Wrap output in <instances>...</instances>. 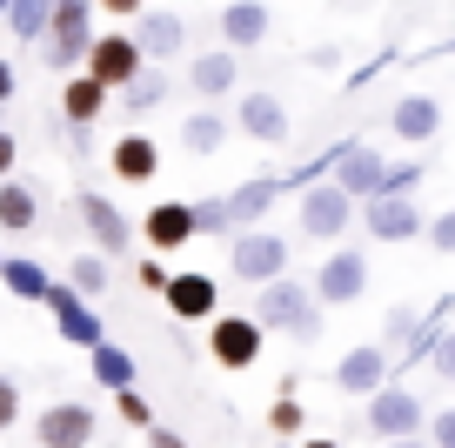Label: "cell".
<instances>
[{
    "mask_svg": "<svg viewBox=\"0 0 455 448\" xmlns=\"http://www.w3.org/2000/svg\"><path fill=\"white\" fill-rule=\"evenodd\" d=\"M60 0H14V14H7V28L20 34V41H47V20H54Z\"/></svg>",
    "mask_w": 455,
    "mask_h": 448,
    "instance_id": "obj_29",
    "label": "cell"
},
{
    "mask_svg": "<svg viewBox=\"0 0 455 448\" xmlns=\"http://www.w3.org/2000/svg\"><path fill=\"white\" fill-rule=\"evenodd\" d=\"M74 208H81V221H87V235H94V248L108 254V261H121V254L134 248V221L121 208H114L108 195H94V188H81V201H74Z\"/></svg>",
    "mask_w": 455,
    "mask_h": 448,
    "instance_id": "obj_10",
    "label": "cell"
},
{
    "mask_svg": "<svg viewBox=\"0 0 455 448\" xmlns=\"http://www.w3.org/2000/svg\"><path fill=\"white\" fill-rule=\"evenodd\" d=\"M161 301H168L174 322H214V308H221V288H214V275L188 268V275H174V288L161 294Z\"/></svg>",
    "mask_w": 455,
    "mask_h": 448,
    "instance_id": "obj_15",
    "label": "cell"
},
{
    "mask_svg": "<svg viewBox=\"0 0 455 448\" xmlns=\"http://www.w3.org/2000/svg\"><path fill=\"white\" fill-rule=\"evenodd\" d=\"M428 368H435L442 381H455V328H449V335L435 341V355H428Z\"/></svg>",
    "mask_w": 455,
    "mask_h": 448,
    "instance_id": "obj_39",
    "label": "cell"
},
{
    "mask_svg": "<svg viewBox=\"0 0 455 448\" xmlns=\"http://www.w3.org/2000/svg\"><path fill=\"white\" fill-rule=\"evenodd\" d=\"M268 428H275V435H301V402H295V388H282V402L268 408Z\"/></svg>",
    "mask_w": 455,
    "mask_h": 448,
    "instance_id": "obj_34",
    "label": "cell"
},
{
    "mask_svg": "<svg viewBox=\"0 0 455 448\" xmlns=\"http://www.w3.org/2000/svg\"><path fill=\"white\" fill-rule=\"evenodd\" d=\"M7 14H14V0H0V20H7Z\"/></svg>",
    "mask_w": 455,
    "mask_h": 448,
    "instance_id": "obj_48",
    "label": "cell"
},
{
    "mask_svg": "<svg viewBox=\"0 0 455 448\" xmlns=\"http://www.w3.org/2000/svg\"><path fill=\"white\" fill-rule=\"evenodd\" d=\"M268 7H261V0H228L221 7V41L228 47H261L268 41Z\"/></svg>",
    "mask_w": 455,
    "mask_h": 448,
    "instance_id": "obj_21",
    "label": "cell"
},
{
    "mask_svg": "<svg viewBox=\"0 0 455 448\" xmlns=\"http://www.w3.org/2000/svg\"><path fill=\"white\" fill-rule=\"evenodd\" d=\"M14 155H20V148H14V134H7V127H0V181H7V174H14Z\"/></svg>",
    "mask_w": 455,
    "mask_h": 448,
    "instance_id": "obj_43",
    "label": "cell"
},
{
    "mask_svg": "<svg viewBox=\"0 0 455 448\" xmlns=\"http://www.w3.org/2000/svg\"><path fill=\"white\" fill-rule=\"evenodd\" d=\"M422 421H428L422 395H409L402 381H388V388L369 402V435H382V442H415V435H422Z\"/></svg>",
    "mask_w": 455,
    "mask_h": 448,
    "instance_id": "obj_6",
    "label": "cell"
},
{
    "mask_svg": "<svg viewBox=\"0 0 455 448\" xmlns=\"http://www.w3.org/2000/svg\"><path fill=\"white\" fill-rule=\"evenodd\" d=\"M295 448H341V442H328V435H308V442H295Z\"/></svg>",
    "mask_w": 455,
    "mask_h": 448,
    "instance_id": "obj_46",
    "label": "cell"
},
{
    "mask_svg": "<svg viewBox=\"0 0 455 448\" xmlns=\"http://www.w3.org/2000/svg\"><path fill=\"white\" fill-rule=\"evenodd\" d=\"M108 100H114V87H100L94 74H74V81L60 87V114H68V127H94Z\"/></svg>",
    "mask_w": 455,
    "mask_h": 448,
    "instance_id": "obj_23",
    "label": "cell"
},
{
    "mask_svg": "<svg viewBox=\"0 0 455 448\" xmlns=\"http://www.w3.org/2000/svg\"><path fill=\"white\" fill-rule=\"evenodd\" d=\"M34 221H41L34 188H28V181H0V228H7V235H28Z\"/></svg>",
    "mask_w": 455,
    "mask_h": 448,
    "instance_id": "obj_27",
    "label": "cell"
},
{
    "mask_svg": "<svg viewBox=\"0 0 455 448\" xmlns=\"http://www.w3.org/2000/svg\"><path fill=\"white\" fill-rule=\"evenodd\" d=\"M335 388H341V395H369V402H375V395L388 388V348H375V341L348 348V355L335 362Z\"/></svg>",
    "mask_w": 455,
    "mask_h": 448,
    "instance_id": "obj_14",
    "label": "cell"
},
{
    "mask_svg": "<svg viewBox=\"0 0 455 448\" xmlns=\"http://www.w3.org/2000/svg\"><path fill=\"white\" fill-rule=\"evenodd\" d=\"M0 268H7V254H0Z\"/></svg>",
    "mask_w": 455,
    "mask_h": 448,
    "instance_id": "obj_49",
    "label": "cell"
},
{
    "mask_svg": "<svg viewBox=\"0 0 455 448\" xmlns=\"http://www.w3.org/2000/svg\"><path fill=\"white\" fill-rule=\"evenodd\" d=\"M87 375H94V388H108V395H128L141 368H134V355L121 348V341H108V348H94V355H87Z\"/></svg>",
    "mask_w": 455,
    "mask_h": 448,
    "instance_id": "obj_25",
    "label": "cell"
},
{
    "mask_svg": "<svg viewBox=\"0 0 455 448\" xmlns=\"http://www.w3.org/2000/svg\"><path fill=\"white\" fill-rule=\"evenodd\" d=\"M68 281H74L81 294H100V288H108V254H74Z\"/></svg>",
    "mask_w": 455,
    "mask_h": 448,
    "instance_id": "obj_32",
    "label": "cell"
},
{
    "mask_svg": "<svg viewBox=\"0 0 455 448\" xmlns=\"http://www.w3.org/2000/svg\"><path fill=\"white\" fill-rule=\"evenodd\" d=\"M14 87H20V81H14V68H7V60H0V108H7V100H14Z\"/></svg>",
    "mask_w": 455,
    "mask_h": 448,
    "instance_id": "obj_45",
    "label": "cell"
},
{
    "mask_svg": "<svg viewBox=\"0 0 455 448\" xmlns=\"http://www.w3.org/2000/svg\"><path fill=\"white\" fill-rule=\"evenodd\" d=\"M14 421H20V381L0 375V428H14Z\"/></svg>",
    "mask_w": 455,
    "mask_h": 448,
    "instance_id": "obj_38",
    "label": "cell"
},
{
    "mask_svg": "<svg viewBox=\"0 0 455 448\" xmlns=\"http://www.w3.org/2000/svg\"><path fill=\"white\" fill-rule=\"evenodd\" d=\"M195 235H201V221H195V201H155V208H148V221H141V241H148L155 254L188 248Z\"/></svg>",
    "mask_w": 455,
    "mask_h": 448,
    "instance_id": "obj_13",
    "label": "cell"
},
{
    "mask_svg": "<svg viewBox=\"0 0 455 448\" xmlns=\"http://www.w3.org/2000/svg\"><path fill=\"white\" fill-rule=\"evenodd\" d=\"M0 288L14 294V301H41V308H47V294H54V275H47L41 261H28V254H7V268H0Z\"/></svg>",
    "mask_w": 455,
    "mask_h": 448,
    "instance_id": "obj_24",
    "label": "cell"
},
{
    "mask_svg": "<svg viewBox=\"0 0 455 448\" xmlns=\"http://www.w3.org/2000/svg\"><path fill=\"white\" fill-rule=\"evenodd\" d=\"M87 74H94L100 87H114V94H128V87L148 74V54H141L134 34H100L94 54H87Z\"/></svg>",
    "mask_w": 455,
    "mask_h": 448,
    "instance_id": "obj_4",
    "label": "cell"
},
{
    "mask_svg": "<svg viewBox=\"0 0 455 448\" xmlns=\"http://www.w3.org/2000/svg\"><path fill=\"white\" fill-rule=\"evenodd\" d=\"M148 448H188V442L174 428H148Z\"/></svg>",
    "mask_w": 455,
    "mask_h": 448,
    "instance_id": "obj_44",
    "label": "cell"
},
{
    "mask_svg": "<svg viewBox=\"0 0 455 448\" xmlns=\"http://www.w3.org/2000/svg\"><path fill=\"white\" fill-rule=\"evenodd\" d=\"M134 281H141L148 294H168V288H174V275H168V261H161V254H148V261L134 268Z\"/></svg>",
    "mask_w": 455,
    "mask_h": 448,
    "instance_id": "obj_36",
    "label": "cell"
},
{
    "mask_svg": "<svg viewBox=\"0 0 455 448\" xmlns=\"http://www.w3.org/2000/svg\"><path fill=\"white\" fill-rule=\"evenodd\" d=\"M34 442L41 448H87L94 442V408L87 402H47L34 421Z\"/></svg>",
    "mask_w": 455,
    "mask_h": 448,
    "instance_id": "obj_11",
    "label": "cell"
},
{
    "mask_svg": "<svg viewBox=\"0 0 455 448\" xmlns=\"http://www.w3.org/2000/svg\"><path fill=\"white\" fill-rule=\"evenodd\" d=\"M362 288H369V254L355 248H335L315 268V301L322 308H348V301H362Z\"/></svg>",
    "mask_w": 455,
    "mask_h": 448,
    "instance_id": "obj_8",
    "label": "cell"
},
{
    "mask_svg": "<svg viewBox=\"0 0 455 448\" xmlns=\"http://www.w3.org/2000/svg\"><path fill=\"white\" fill-rule=\"evenodd\" d=\"M261 335H268V328H261L255 315H214L208 322V355L221 368H255L261 362Z\"/></svg>",
    "mask_w": 455,
    "mask_h": 448,
    "instance_id": "obj_7",
    "label": "cell"
},
{
    "mask_svg": "<svg viewBox=\"0 0 455 448\" xmlns=\"http://www.w3.org/2000/svg\"><path fill=\"white\" fill-rule=\"evenodd\" d=\"M235 127L255 140H288V108L275 94H242V108H235Z\"/></svg>",
    "mask_w": 455,
    "mask_h": 448,
    "instance_id": "obj_22",
    "label": "cell"
},
{
    "mask_svg": "<svg viewBox=\"0 0 455 448\" xmlns=\"http://www.w3.org/2000/svg\"><path fill=\"white\" fill-rule=\"evenodd\" d=\"M195 221H201V235H242V228H235V208H228V195H201L195 201Z\"/></svg>",
    "mask_w": 455,
    "mask_h": 448,
    "instance_id": "obj_30",
    "label": "cell"
},
{
    "mask_svg": "<svg viewBox=\"0 0 455 448\" xmlns=\"http://www.w3.org/2000/svg\"><path fill=\"white\" fill-rule=\"evenodd\" d=\"M134 41H141V54L161 68V60H174V54L188 47V20H181V14H168V7H155V14H141Z\"/></svg>",
    "mask_w": 455,
    "mask_h": 448,
    "instance_id": "obj_18",
    "label": "cell"
},
{
    "mask_svg": "<svg viewBox=\"0 0 455 448\" xmlns=\"http://www.w3.org/2000/svg\"><path fill=\"white\" fill-rule=\"evenodd\" d=\"M315 308H322V301H315V281H268V288H255V308H248V315H255L261 328L301 335Z\"/></svg>",
    "mask_w": 455,
    "mask_h": 448,
    "instance_id": "obj_2",
    "label": "cell"
},
{
    "mask_svg": "<svg viewBox=\"0 0 455 448\" xmlns=\"http://www.w3.org/2000/svg\"><path fill=\"white\" fill-rule=\"evenodd\" d=\"M235 81H242V68H235V54H228V47H214V54H195V68H188V87H195L201 100L228 94Z\"/></svg>",
    "mask_w": 455,
    "mask_h": 448,
    "instance_id": "obj_26",
    "label": "cell"
},
{
    "mask_svg": "<svg viewBox=\"0 0 455 448\" xmlns=\"http://www.w3.org/2000/svg\"><path fill=\"white\" fill-rule=\"evenodd\" d=\"M388 168H395V161H382V148L348 140V155H341V168H335V188H341V195H355V201H375L388 188Z\"/></svg>",
    "mask_w": 455,
    "mask_h": 448,
    "instance_id": "obj_12",
    "label": "cell"
},
{
    "mask_svg": "<svg viewBox=\"0 0 455 448\" xmlns=\"http://www.w3.org/2000/svg\"><path fill=\"white\" fill-rule=\"evenodd\" d=\"M348 221H355V195H341L335 181H315L301 195V235L335 241V235H348Z\"/></svg>",
    "mask_w": 455,
    "mask_h": 448,
    "instance_id": "obj_9",
    "label": "cell"
},
{
    "mask_svg": "<svg viewBox=\"0 0 455 448\" xmlns=\"http://www.w3.org/2000/svg\"><path fill=\"white\" fill-rule=\"evenodd\" d=\"M114 408H121V421H128V428H155V408H148V395H114Z\"/></svg>",
    "mask_w": 455,
    "mask_h": 448,
    "instance_id": "obj_35",
    "label": "cell"
},
{
    "mask_svg": "<svg viewBox=\"0 0 455 448\" xmlns=\"http://www.w3.org/2000/svg\"><path fill=\"white\" fill-rule=\"evenodd\" d=\"M388 448H435V442H422V435H415V442H388Z\"/></svg>",
    "mask_w": 455,
    "mask_h": 448,
    "instance_id": "obj_47",
    "label": "cell"
},
{
    "mask_svg": "<svg viewBox=\"0 0 455 448\" xmlns=\"http://www.w3.org/2000/svg\"><path fill=\"white\" fill-rule=\"evenodd\" d=\"M141 7L148 0H100V14H114V20H141Z\"/></svg>",
    "mask_w": 455,
    "mask_h": 448,
    "instance_id": "obj_42",
    "label": "cell"
},
{
    "mask_svg": "<svg viewBox=\"0 0 455 448\" xmlns=\"http://www.w3.org/2000/svg\"><path fill=\"white\" fill-rule=\"evenodd\" d=\"M221 140H228V121L214 108H201V114H188V121H181V148H188V155H214Z\"/></svg>",
    "mask_w": 455,
    "mask_h": 448,
    "instance_id": "obj_28",
    "label": "cell"
},
{
    "mask_svg": "<svg viewBox=\"0 0 455 448\" xmlns=\"http://www.w3.org/2000/svg\"><path fill=\"white\" fill-rule=\"evenodd\" d=\"M47 315H54L60 341H74V348H108V328H100V315L87 308V294L74 288V281H54V294H47Z\"/></svg>",
    "mask_w": 455,
    "mask_h": 448,
    "instance_id": "obj_5",
    "label": "cell"
},
{
    "mask_svg": "<svg viewBox=\"0 0 455 448\" xmlns=\"http://www.w3.org/2000/svg\"><path fill=\"white\" fill-rule=\"evenodd\" d=\"M108 168L121 174V181H155L161 174V148H155V134H121L108 148Z\"/></svg>",
    "mask_w": 455,
    "mask_h": 448,
    "instance_id": "obj_19",
    "label": "cell"
},
{
    "mask_svg": "<svg viewBox=\"0 0 455 448\" xmlns=\"http://www.w3.org/2000/svg\"><path fill=\"white\" fill-rule=\"evenodd\" d=\"M428 442H435V448H455V408L428 415Z\"/></svg>",
    "mask_w": 455,
    "mask_h": 448,
    "instance_id": "obj_41",
    "label": "cell"
},
{
    "mask_svg": "<svg viewBox=\"0 0 455 448\" xmlns=\"http://www.w3.org/2000/svg\"><path fill=\"white\" fill-rule=\"evenodd\" d=\"M228 261H235V275H242V281L268 288V281H288V241L268 235V228H248V235L228 241Z\"/></svg>",
    "mask_w": 455,
    "mask_h": 448,
    "instance_id": "obj_3",
    "label": "cell"
},
{
    "mask_svg": "<svg viewBox=\"0 0 455 448\" xmlns=\"http://www.w3.org/2000/svg\"><path fill=\"white\" fill-rule=\"evenodd\" d=\"M415 335H422L415 308H395V315H388V341H415Z\"/></svg>",
    "mask_w": 455,
    "mask_h": 448,
    "instance_id": "obj_40",
    "label": "cell"
},
{
    "mask_svg": "<svg viewBox=\"0 0 455 448\" xmlns=\"http://www.w3.org/2000/svg\"><path fill=\"white\" fill-rule=\"evenodd\" d=\"M362 221H369L375 241H415V235H428V228H422V208H415V201H395V195L362 201Z\"/></svg>",
    "mask_w": 455,
    "mask_h": 448,
    "instance_id": "obj_16",
    "label": "cell"
},
{
    "mask_svg": "<svg viewBox=\"0 0 455 448\" xmlns=\"http://www.w3.org/2000/svg\"><path fill=\"white\" fill-rule=\"evenodd\" d=\"M94 0H60L54 7V20H47V68L54 74H68V68H81L87 54H94Z\"/></svg>",
    "mask_w": 455,
    "mask_h": 448,
    "instance_id": "obj_1",
    "label": "cell"
},
{
    "mask_svg": "<svg viewBox=\"0 0 455 448\" xmlns=\"http://www.w3.org/2000/svg\"><path fill=\"white\" fill-rule=\"evenodd\" d=\"M168 87H174L168 74H161V68H148V74H141V81H134V87H128L121 100H128L134 114H148V108H161V100H168Z\"/></svg>",
    "mask_w": 455,
    "mask_h": 448,
    "instance_id": "obj_31",
    "label": "cell"
},
{
    "mask_svg": "<svg viewBox=\"0 0 455 448\" xmlns=\"http://www.w3.org/2000/svg\"><path fill=\"white\" fill-rule=\"evenodd\" d=\"M282 195H288V174H248V181L228 195V208H235V228L248 235V228H255V221H261V214H268Z\"/></svg>",
    "mask_w": 455,
    "mask_h": 448,
    "instance_id": "obj_17",
    "label": "cell"
},
{
    "mask_svg": "<svg viewBox=\"0 0 455 448\" xmlns=\"http://www.w3.org/2000/svg\"><path fill=\"white\" fill-rule=\"evenodd\" d=\"M428 248H435V254H455V208H442L435 221H428Z\"/></svg>",
    "mask_w": 455,
    "mask_h": 448,
    "instance_id": "obj_37",
    "label": "cell"
},
{
    "mask_svg": "<svg viewBox=\"0 0 455 448\" xmlns=\"http://www.w3.org/2000/svg\"><path fill=\"white\" fill-rule=\"evenodd\" d=\"M388 127H395V140L422 148V140H435V127H442V100H428V94H402V100H395V114H388Z\"/></svg>",
    "mask_w": 455,
    "mask_h": 448,
    "instance_id": "obj_20",
    "label": "cell"
},
{
    "mask_svg": "<svg viewBox=\"0 0 455 448\" xmlns=\"http://www.w3.org/2000/svg\"><path fill=\"white\" fill-rule=\"evenodd\" d=\"M422 161H395V168H388V188H382V195H395V201H409L415 195V181H422ZM382 195H375V201H382Z\"/></svg>",
    "mask_w": 455,
    "mask_h": 448,
    "instance_id": "obj_33",
    "label": "cell"
}]
</instances>
